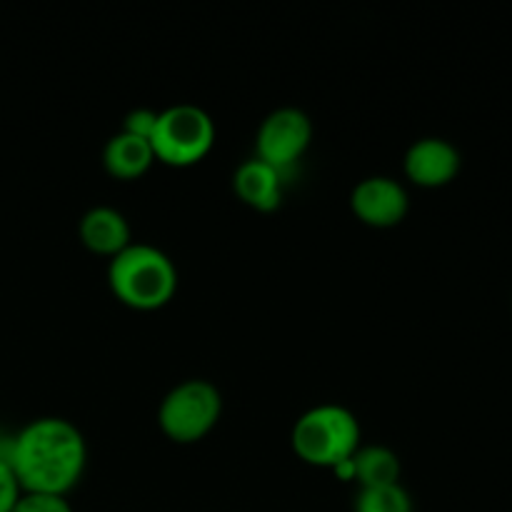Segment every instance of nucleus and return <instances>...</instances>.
<instances>
[{
    "instance_id": "4",
    "label": "nucleus",
    "mask_w": 512,
    "mask_h": 512,
    "mask_svg": "<svg viewBox=\"0 0 512 512\" xmlns=\"http://www.w3.org/2000/svg\"><path fill=\"white\" fill-rule=\"evenodd\" d=\"M215 145V123L198 105L180 103L158 113L150 148L158 163L190 168L200 163Z\"/></svg>"
},
{
    "instance_id": "12",
    "label": "nucleus",
    "mask_w": 512,
    "mask_h": 512,
    "mask_svg": "<svg viewBox=\"0 0 512 512\" xmlns=\"http://www.w3.org/2000/svg\"><path fill=\"white\" fill-rule=\"evenodd\" d=\"M355 483L360 488H383L400 483V458L385 445H360L353 455Z\"/></svg>"
},
{
    "instance_id": "6",
    "label": "nucleus",
    "mask_w": 512,
    "mask_h": 512,
    "mask_svg": "<svg viewBox=\"0 0 512 512\" xmlns=\"http://www.w3.org/2000/svg\"><path fill=\"white\" fill-rule=\"evenodd\" d=\"M313 143V123L300 108H278L260 123L255 135V158L273 165L280 173L300 163Z\"/></svg>"
},
{
    "instance_id": "15",
    "label": "nucleus",
    "mask_w": 512,
    "mask_h": 512,
    "mask_svg": "<svg viewBox=\"0 0 512 512\" xmlns=\"http://www.w3.org/2000/svg\"><path fill=\"white\" fill-rule=\"evenodd\" d=\"M155 125H158V113L150 108H138V110H130L125 115V123H123V133L135 135L140 140H153L155 133Z\"/></svg>"
},
{
    "instance_id": "8",
    "label": "nucleus",
    "mask_w": 512,
    "mask_h": 512,
    "mask_svg": "<svg viewBox=\"0 0 512 512\" xmlns=\"http://www.w3.org/2000/svg\"><path fill=\"white\" fill-rule=\"evenodd\" d=\"M458 148L445 138H420L405 153L403 170L405 178L418 188H445L460 173Z\"/></svg>"
},
{
    "instance_id": "11",
    "label": "nucleus",
    "mask_w": 512,
    "mask_h": 512,
    "mask_svg": "<svg viewBox=\"0 0 512 512\" xmlns=\"http://www.w3.org/2000/svg\"><path fill=\"white\" fill-rule=\"evenodd\" d=\"M155 155L148 140H140L120 130L118 135L105 143L103 165L110 178L115 180H138L153 168Z\"/></svg>"
},
{
    "instance_id": "7",
    "label": "nucleus",
    "mask_w": 512,
    "mask_h": 512,
    "mask_svg": "<svg viewBox=\"0 0 512 512\" xmlns=\"http://www.w3.org/2000/svg\"><path fill=\"white\" fill-rule=\"evenodd\" d=\"M350 208L360 223L383 230L403 223L410 210V198L400 180L373 175L355 185L350 195Z\"/></svg>"
},
{
    "instance_id": "16",
    "label": "nucleus",
    "mask_w": 512,
    "mask_h": 512,
    "mask_svg": "<svg viewBox=\"0 0 512 512\" xmlns=\"http://www.w3.org/2000/svg\"><path fill=\"white\" fill-rule=\"evenodd\" d=\"M20 495H23V488L15 478V470L10 468L8 460L0 458V512H13Z\"/></svg>"
},
{
    "instance_id": "14",
    "label": "nucleus",
    "mask_w": 512,
    "mask_h": 512,
    "mask_svg": "<svg viewBox=\"0 0 512 512\" xmlns=\"http://www.w3.org/2000/svg\"><path fill=\"white\" fill-rule=\"evenodd\" d=\"M13 512H73L68 498L45 493H23Z\"/></svg>"
},
{
    "instance_id": "9",
    "label": "nucleus",
    "mask_w": 512,
    "mask_h": 512,
    "mask_svg": "<svg viewBox=\"0 0 512 512\" xmlns=\"http://www.w3.org/2000/svg\"><path fill=\"white\" fill-rule=\"evenodd\" d=\"M233 190L248 208L258 210V213H273L283 203L285 173L263 160L250 158L235 170Z\"/></svg>"
},
{
    "instance_id": "3",
    "label": "nucleus",
    "mask_w": 512,
    "mask_h": 512,
    "mask_svg": "<svg viewBox=\"0 0 512 512\" xmlns=\"http://www.w3.org/2000/svg\"><path fill=\"white\" fill-rule=\"evenodd\" d=\"M360 440V420L348 408L335 403L315 405L300 415L290 435L295 455L303 463L325 470H333L335 465L353 458L363 445Z\"/></svg>"
},
{
    "instance_id": "1",
    "label": "nucleus",
    "mask_w": 512,
    "mask_h": 512,
    "mask_svg": "<svg viewBox=\"0 0 512 512\" xmlns=\"http://www.w3.org/2000/svg\"><path fill=\"white\" fill-rule=\"evenodd\" d=\"M88 463L85 438L70 420L38 418L13 435L10 468L23 493L63 495L80 483Z\"/></svg>"
},
{
    "instance_id": "2",
    "label": "nucleus",
    "mask_w": 512,
    "mask_h": 512,
    "mask_svg": "<svg viewBox=\"0 0 512 512\" xmlns=\"http://www.w3.org/2000/svg\"><path fill=\"white\" fill-rule=\"evenodd\" d=\"M108 285L115 298L133 310H160L178 293V268L155 245L130 243L110 258Z\"/></svg>"
},
{
    "instance_id": "13",
    "label": "nucleus",
    "mask_w": 512,
    "mask_h": 512,
    "mask_svg": "<svg viewBox=\"0 0 512 512\" xmlns=\"http://www.w3.org/2000/svg\"><path fill=\"white\" fill-rule=\"evenodd\" d=\"M355 512H413V498L400 483L383 488H360Z\"/></svg>"
},
{
    "instance_id": "10",
    "label": "nucleus",
    "mask_w": 512,
    "mask_h": 512,
    "mask_svg": "<svg viewBox=\"0 0 512 512\" xmlns=\"http://www.w3.org/2000/svg\"><path fill=\"white\" fill-rule=\"evenodd\" d=\"M78 233L85 248L95 255H103V258H115L133 243L125 215L120 210L108 208V205L90 208L80 220Z\"/></svg>"
},
{
    "instance_id": "5",
    "label": "nucleus",
    "mask_w": 512,
    "mask_h": 512,
    "mask_svg": "<svg viewBox=\"0 0 512 512\" xmlns=\"http://www.w3.org/2000/svg\"><path fill=\"white\" fill-rule=\"evenodd\" d=\"M223 413L220 390L208 380H185L175 385L158 408V425L168 440L193 445L218 425Z\"/></svg>"
}]
</instances>
